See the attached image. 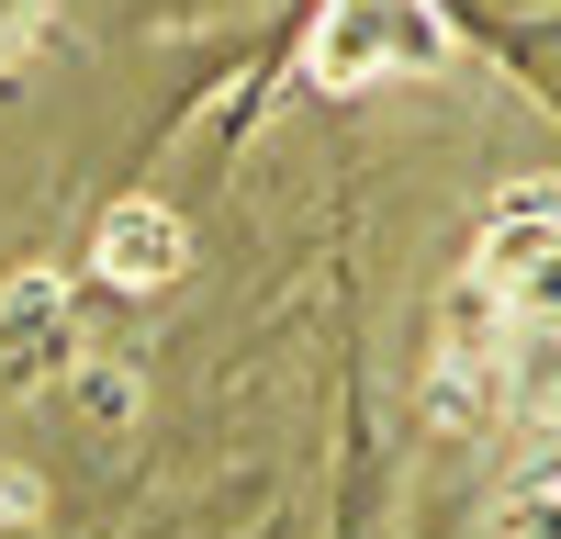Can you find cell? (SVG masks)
<instances>
[{
    "mask_svg": "<svg viewBox=\"0 0 561 539\" xmlns=\"http://www.w3.org/2000/svg\"><path fill=\"white\" fill-rule=\"evenodd\" d=\"M460 57L438 0H325L304 34V79L314 90H382V79H438Z\"/></svg>",
    "mask_w": 561,
    "mask_h": 539,
    "instance_id": "1",
    "label": "cell"
},
{
    "mask_svg": "<svg viewBox=\"0 0 561 539\" xmlns=\"http://www.w3.org/2000/svg\"><path fill=\"white\" fill-rule=\"evenodd\" d=\"M472 270H483V293L517 314V326L561 337V180H517V192L483 214Z\"/></svg>",
    "mask_w": 561,
    "mask_h": 539,
    "instance_id": "2",
    "label": "cell"
},
{
    "mask_svg": "<svg viewBox=\"0 0 561 539\" xmlns=\"http://www.w3.org/2000/svg\"><path fill=\"white\" fill-rule=\"evenodd\" d=\"M90 270H102L113 293H158V282H180V270H192V237H180V214H158V203H113Z\"/></svg>",
    "mask_w": 561,
    "mask_h": 539,
    "instance_id": "3",
    "label": "cell"
},
{
    "mask_svg": "<svg viewBox=\"0 0 561 539\" xmlns=\"http://www.w3.org/2000/svg\"><path fill=\"white\" fill-rule=\"evenodd\" d=\"M34 23H45V0H0V57H23Z\"/></svg>",
    "mask_w": 561,
    "mask_h": 539,
    "instance_id": "4",
    "label": "cell"
}]
</instances>
